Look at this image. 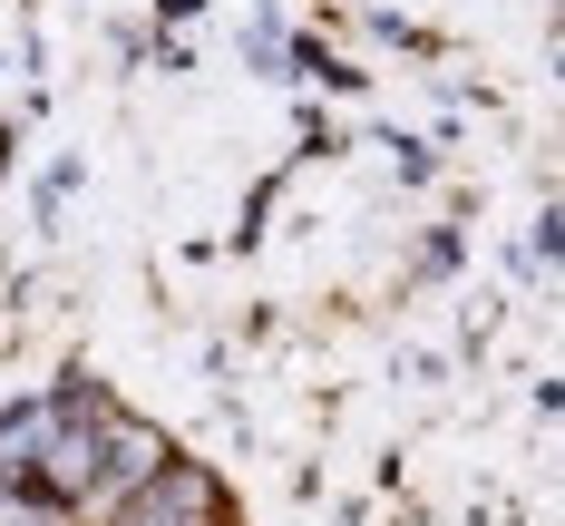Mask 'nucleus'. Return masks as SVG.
<instances>
[{
    "mask_svg": "<svg viewBox=\"0 0 565 526\" xmlns=\"http://www.w3.org/2000/svg\"><path fill=\"white\" fill-rule=\"evenodd\" d=\"M108 526H215V477L205 468H157V477H137L127 497H117Z\"/></svg>",
    "mask_w": 565,
    "mask_h": 526,
    "instance_id": "nucleus-1",
    "label": "nucleus"
}]
</instances>
